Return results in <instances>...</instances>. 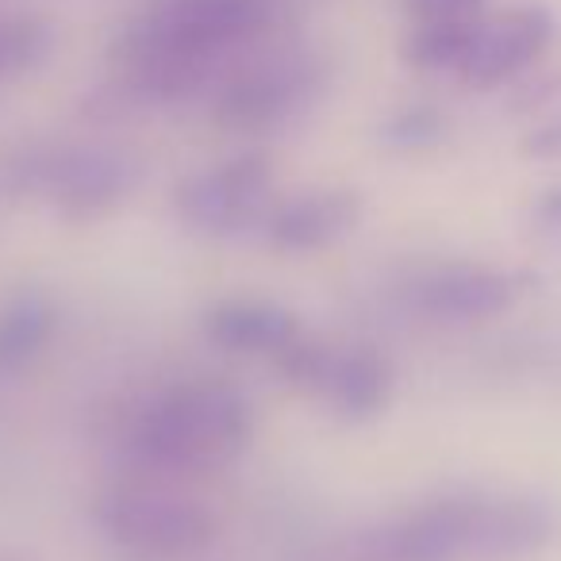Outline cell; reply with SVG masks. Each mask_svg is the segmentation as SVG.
Segmentation results:
<instances>
[{
	"label": "cell",
	"instance_id": "obj_1",
	"mask_svg": "<svg viewBox=\"0 0 561 561\" xmlns=\"http://www.w3.org/2000/svg\"><path fill=\"white\" fill-rule=\"evenodd\" d=\"M277 0H150L119 39V55L147 93L193 89L224 50L262 32Z\"/></svg>",
	"mask_w": 561,
	"mask_h": 561
},
{
	"label": "cell",
	"instance_id": "obj_2",
	"mask_svg": "<svg viewBox=\"0 0 561 561\" xmlns=\"http://www.w3.org/2000/svg\"><path fill=\"white\" fill-rule=\"evenodd\" d=\"M247 435V415L234 397L219 389H188L147 420L142 446L162 461H216Z\"/></svg>",
	"mask_w": 561,
	"mask_h": 561
},
{
	"label": "cell",
	"instance_id": "obj_3",
	"mask_svg": "<svg viewBox=\"0 0 561 561\" xmlns=\"http://www.w3.org/2000/svg\"><path fill=\"white\" fill-rule=\"evenodd\" d=\"M553 39V16L546 9H512L496 20H481L473 35L461 73L477 85H496V81L519 73L530 66Z\"/></svg>",
	"mask_w": 561,
	"mask_h": 561
},
{
	"label": "cell",
	"instance_id": "obj_4",
	"mask_svg": "<svg viewBox=\"0 0 561 561\" xmlns=\"http://www.w3.org/2000/svg\"><path fill=\"white\" fill-rule=\"evenodd\" d=\"M316 62L305 55L270 58V62L247 70L231 89H227L224 112L231 124H270V119L293 112L316 89Z\"/></svg>",
	"mask_w": 561,
	"mask_h": 561
},
{
	"label": "cell",
	"instance_id": "obj_5",
	"mask_svg": "<svg viewBox=\"0 0 561 561\" xmlns=\"http://www.w3.org/2000/svg\"><path fill=\"white\" fill-rule=\"evenodd\" d=\"M112 530L131 542L147 546V550H185L204 535V519L185 507L181 500L147 496V492H131V496H116L108 504Z\"/></svg>",
	"mask_w": 561,
	"mask_h": 561
},
{
	"label": "cell",
	"instance_id": "obj_6",
	"mask_svg": "<svg viewBox=\"0 0 561 561\" xmlns=\"http://www.w3.org/2000/svg\"><path fill=\"white\" fill-rule=\"evenodd\" d=\"M257 188H262V165L257 162H234L219 173L201 178L185 193V208L204 224H224V219L239 216L254 204Z\"/></svg>",
	"mask_w": 561,
	"mask_h": 561
},
{
	"label": "cell",
	"instance_id": "obj_7",
	"mask_svg": "<svg viewBox=\"0 0 561 561\" xmlns=\"http://www.w3.org/2000/svg\"><path fill=\"white\" fill-rule=\"evenodd\" d=\"M216 331L224 343L247 346V351H289L293 346L289 320L265 308H227L219 312Z\"/></svg>",
	"mask_w": 561,
	"mask_h": 561
},
{
	"label": "cell",
	"instance_id": "obj_8",
	"mask_svg": "<svg viewBox=\"0 0 561 561\" xmlns=\"http://www.w3.org/2000/svg\"><path fill=\"white\" fill-rule=\"evenodd\" d=\"M481 20H435V24H420L412 35V58L431 70H461L473 35Z\"/></svg>",
	"mask_w": 561,
	"mask_h": 561
},
{
	"label": "cell",
	"instance_id": "obj_9",
	"mask_svg": "<svg viewBox=\"0 0 561 561\" xmlns=\"http://www.w3.org/2000/svg\"><path fill=\"white\" fill-rule=\"evenodd\" d=\"M346 216H351V201L346 196H312V201L285 208L277 231L280 239L289 242H320L328 234H335Z\"/></svg>",
	"mask_w": 561,
	"mask_h": 561
},
{
	"label": "cell",
	"instance_id": "obj_10",
	"mask_svg": "<svg viewBox=\"0 0 561 561\" xmlns=\"http://www.w3.org/2000/svg\"><path fill=\"white\" fill-rule=\"evenodd\" d=\"M50 47V35L39 20L27 16H9L0 20V78H12V73L35 66Z\"/></svg>",
	"mask_w": 561,
	"mask_h": 561
},
{
	"label": "cell",
	"instance_id": "obj_11",
	"mask_svg": "<svg viewBox=\"0 0 561 561\" xmlns=\"http://www.w3.org/2000/svg\"><path fill=\"white\" fill-rule=\"evenodd\" d=\"M484 0H408V9L420 24H435V20H477Z\"/></svg>",
	"mask_w": 561,
	"mask_h": 561
},
{
	"label": "cell",
	"instance_id": "obj_12",
	"mask_svg": "<svg viewBox=\"0 0 561 561\" xmlns=\"http://www.w3.org/2000/svg\"><path fill=\"white\" fill-rule=\"evenodd\" d=\"M530 150H538V154H561V119H553L546 131H538L530 139Z\"/></svg>",
	"mask_w": 561,
	"mask_h": 561
}]
</instances>
